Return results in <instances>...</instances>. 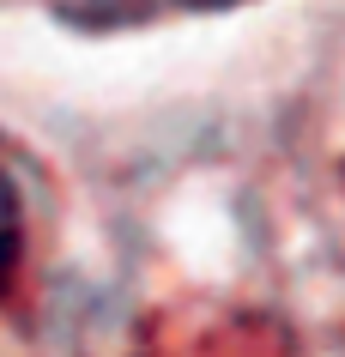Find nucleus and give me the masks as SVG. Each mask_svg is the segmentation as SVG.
I'll use <instances>...</instances> for the list:
<instances>
[{"label": "nucleus", "mask_w": 345, "mask_h": 357, "mask_svg": "<svg viewBox=\"0 0 345 357\" xmlns=\"http://www.w3.org/2000/svg\"><path fill=\"white\" fill-rule=\"evenodd\" d=\"M176 6H188V13H230V6H243V0H176Z\"/></svg>", "instance_id": "2"}, {"label": "nucleus", "mask_w": 345, "mask_h": 357, "mask_svg": "<svg viewBox=\"0 0 345 357\" xmlns=\"http://www.w3.org/2000/svg\"><path fill=\"white\" fill-rule=\"evenodd\" d=\"M19 261H24V194L13 182V169L0 164V297L19 279Z\"/></svg>", "instance_id": "1"}]
</instances>
